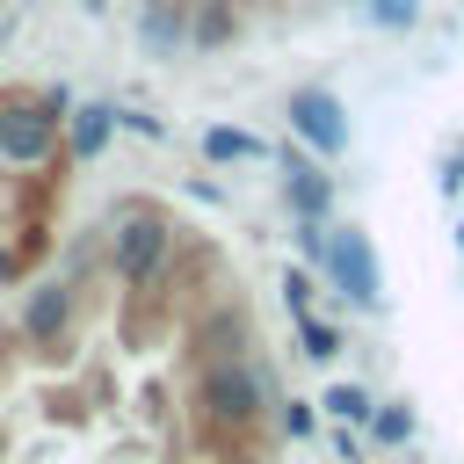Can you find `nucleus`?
<instances>
[{
    "instance_id": "2eb2a0df",
    "label": "nucleus",
    "mask_w": 464,
    "mask_h": 464,
    "mask_svg": "<svg viewBox=\"0 0 464 464\" xmlns=\"http://www.w3.org/2000/svg\"><path fill=\"white\" fill-rule=\"evenodd\" d=\"M362 14H370L377 29H413V22H420V0H362Z\"/></svg>"
},
{
    "instance_id": "ddd939ff",
    "label": "nucleus",
    "mask_w": 464,
    "mask_h": 464,
    "mask_svg": "<svg viewBox=\"0 0 464 464\" xmlns=\"http://www.w3.org/2000/svg\"><path fill=\"white\" fill-rule=\"evenodd\" d=\"M319 406H326L334 420H370V413H377V399H370L362 384H334V392H326Z\"/></svg>"
},
{
    "instance_id": "f8f14e48",
    "label": "nucleus",
    "mask_w": 464,
    "mask_h": 464,
    "mask_svg": "<svg viewBox=\"0 0 464 464\" xmlns=\"http://www.w3.org/2000/svg\"><path fill=\"white\" fill-rule=\"evenodd\" d=\"M203 152L210 160H268V145L246 138V130H203Z\"/></svg>"
},
{
    "instance_id": "20e7f679",
    "label": "nucleus",
    "mask_w": 464,
    "mask_h": 464,
    "mask_svg": "<svg viewBox=\"0 0 464 464\" xmlns=\"http://www.w3.org/2000/svg\"><path fill=\"white\" fill-rule=\"evenodd\" d=\"M319 276H334V290L348 297V304H377V268H370V239L362 232H319Z\"/></svg>"
},
{
    "instance_id": "f3484780",
    "label": "nucleus",
    "mask_w": 464,
    "mask_h": 464,
    "mask_svg": "<svg viewBox=\"0 0 464 464\" xmlns=\"http://www.w3.org/2000/svg\"><path fill=\"white\" fill-rule=\"evenodd\" d=\"M80 7H87V14H102V7H109V0H80Z\"/></svg>"
},
{
    "instance_id": "0eeeda50",
    "label": "nucleus",
    "mask_w": 464,
    "mask_h": 464,
    "mask_svg": "<svg viewBox=\"0 0 464 464\" xmlns=\"http://www.w3.org/2000/svg\"><path fill=\"white\" fill-rule=\"evenodd\" d=\"M290 210L304 218V225H326V210H334V181L319 174V167H304V160H290Z\"/></svg>"
},
{
    "instance_id": "f03ea898",
    "label": "nucleus",
    "mask_w": 464,
    "mask_h": 464,
    "mask_svg": "<svg viewBox=\"0 0 464 464\" xmlns=\"http://www.w3.org/2000/svg\"><path fill=\"white\" fill-rule=\"evenodd\" d=\"M167 254H174V225H167L160 210L123 203V210H116V232H109V268H116V283H130V290L160 283Z\"/></svg>"
},
{
    "instance_id": "6e6552de",
    "label": "nucleus",
    "mask_w": 464,
    "mask_h": 464,
    "mask_svg": "<svg viewBox=\"0 0 464 464\" xmlns=\"http://www.w3.org/2000/svg\"><path fill=\"white\" fill-rule=\"evenodd\" d=\"M123 123V109H102V102H87V109H72V123H65V145L80 152V160H94L102 145H109V130Z\"/></svg>"
},
{
    "instance_id": "dca6fc26",
    "label": "nucleus",
    "mask_w": 464,
    "mask_h": 464,
    "mask_svg": "<svg viewBox=\"0 0 464 464\" xmlns=\"http://www.w3.org/2000/svg\"><path fill=\"white\" fill-rule=\"evenodd\" d=\"M377 435H384V442H406V435H413V420H406V413H384V420H377Z\"/></svg>"
},
{
    "instance_id": "423d86ee",
    "label": "nucleus",
    "mask_w": 464,
    "mask_h": 464,
    "mask_svg": "<svg viewBox=\"0 0 464 464\" xmlns=\"http://www.w3.org/2000/svg\"><path fill=\"white\" fill-rule=\"evenodd\" d=\"M72 326V283H36L22 297V334L29 341H58Z\"/></svg>"
},
{
    "instance_id": "f257e3e1",
    "label": "nucleus",
    "mask_w": 464,
    "mask_h": 464,
    "mask_svg": "<svg viewBox=\"0 0 464 464\" xmlns=\"http://www.w3.org/2000/svg\"><path fill=\"white\" fill-rule=\"evenodd\" d=\"M188 406H196L203 428L239 435V428H254V420L268 413V370L246 362V355H210V362L196 370V384H188Z\"/></svg>"
},
{
    "instance_id": "4468645a",
    "label": "nucleus",
    "mask_w": 464,
    "mask_h": 464,
    "mask_svg": "<svg viewBox=\"0 0 464 464\" xmlns=\"http://www.w3.org/2000/svg\"><path fill=\"white\" fill-rule=\"evenodd\" d=\"M297 334H304V355H312V362H326V355H341V334H334L326 319H312V312H297Z\"/></svg>"
},
{
    "instance_id": "7ed1b4c3",
    "label": "nucleus",
    "mask_w": 464,
    "mask_h": 464,
    "mask_svg": "<svg viewBox=\"0 0 464 464\" xmlns=\"http://www.w3.org/2000/svg\"><path fill=\"white\" fill-rule=\"evenodd\" d=\"M58 152V109L44 102H0V160L7 167H44Z\"/></svg>"
},
{
    "instance_id": "9b49d317",
    "label": "nucleus",
    "mask_w": 464,
    "mask_h": 464,
    "mask_svg": "<svg viewBox=\"0 0 464 464\" xmlns=\"http://www.w3.org/2000/svg\"><path fill=\"white\" fill-rule=\"evenodd\" d=\"M138 36H145L152 51H174V44L188 36V22H181V7L167 0V7H145V22H138Z\"/></svg>"
},
{
    "instance_id": "6ab92c4d",
    "label": "nucleus",
    "mask_w": 464,
    "mask_h": 464,
    "mask_svg": "<svg viewBox=\"0 0 464 464\" xmlns=\"http://www.w3.org/2000/svg\"><path fill=\"white\" fill-rule=\"evenodd\" d=\"M457 246H464V232H457Z\"/></svg>"
},
{
    "instance_id": "39448f33",
    "label": "nucleus",
    "mask_w": 464,
    "mask_h": 464,
    "mask_svg": "<svg viewBox=\"0 0 464 464\" xmlns=\"http://www.w3.org/2000/svg\"><path fill=\"white\" fill-rule=\"evenodd\" d=\"M290 130H297L319 160H341V152H348V116H341V102H334L326 87H297V94H290Z\"/></svg>"
},
{
    "instance_id": "9d476101",
    "label": "nucleus",
    "mask_w": 464,
    "mask_h": 464,
    "mask_svg": "<svg viewBox=\"0 0 464 464\" xmlns=\"http://www.w3.org/2000/svg\"><path fill=\"white\" fill-rule=\"evenodd\" d=\"M239 341H246V312H239V304H225V312L203 319V348H210V355H239Z\"/></svg>"
},
{
    "instance_id": "a211bd4d",
    "label": "nucleus",
    "mask_w": 464,
    "mask_h": 464,
    "mask_svg": "<svg viewBox=\"0 0 464 464\" xmlns=\"http://www.w3.org/2000/svg\"><path fill=\"white\" fill-rule=\"evenodd\" d=\"M145 7H167V0H145Z\"/></svg>"
},
{
    "instance_id": "1a4fd4ad",
    "label": "nucleus",
    "mask_w": 464,
    "mask_h": 464,
    "mask_svg": "<svg viewBox=\"0 0 464 464\" xmlns=\"http://www.w3.org/2000/svg\"><path fill=\"white\" fill-rule=\"evenodd\" d=\"M232 36H239V7H232V0H196L188 44H196V51H218V44H232Z\"/></svg>"
}]
</instances>
